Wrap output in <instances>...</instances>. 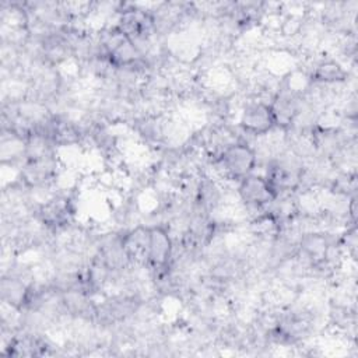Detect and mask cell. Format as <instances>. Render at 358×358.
I'll return each instance as SVG.
<instances>
[{"mask_svg": "<svg viewBox=\"0 0 358 358\" xmlns=\"http://www.w3.org/2000/svg\"><path fill=\"white\" fill-rule=\"evenodd\" d=\"M257 151L246 141H236L221 150L213 159V165L225 178L236 183L253 173L257 168Z\"/></svg>", "mask_w": 358, "mask_h": 358, "instance_id": "1", "label": "cell"}, {"mask_svg": "<svg viewBox=\"0 0 358 358\" xmlns=\"http://www.w3.org/2000/svg\"><path fill=\"white\" fill-rule=\"evenodd\" d=\"M173 241L169 229L162 224L148 227L147 266L157 274H168L173 260Z\"/></svg>", "mask_w": 358, "mask_h": 358, "instance_id": "2", "label": "cell"}, {"mask_svg": "<svg viewBox=\"0 0 358 358\" xmlns=\"http://www.w3.org/2000/svg\"><path fill=\"white\" fill-rule=\"evenodd\" d=\"M236 193L246 207L257 211H266V208L278 199L267 179L263 175H256L255 172L238 182Z\"/></svg>", "mask_w": 358, "mask_h": 358, "instance_id": "3", "label": "cell"}, {"mask_svg": "<svg viewBox=\"0 0 358 358\" xmlns=\"http://www.w3.org/2000/svg\"><path fill=\"white\" fill-rule=\"evenodd\" d=\"M239 127L253 137H263L275 129L271 106L267 102L255 99L246 102L239 116Z\"/></svg>", "mask_w": 358, "mask_h": 358, "instance_id": "4", "label": "cell"}, {"mask_svg": "<svg viewBox=\"0 0 358 358\" xmlns=\"http://www.w3.org/2000/svg\"><path fill=\"white\" fill-rule=\"evenodd\" d=\"M29 284L25 282L20 275L14 274H3L1 277V301L4 305H8L10 308L15 310H22L29 294Z\"/></svg>", "mask_w": 358, "mask_h": 358, "instance_id": "5", "label": "cell"}, {"mask_svg": "<svg viewBox=\"0 0 358 358\" xmlns=\"http://www.w3.org/2000/svg\"><path fill=\"white\" fill-rule=\"evenodd\" d=\"M310 83L336 85L348 80V71L334 59H324L315 64L309 74Z\"/></svg>", "mask_w": 358, "mask_h": 358, "instance_id": "6", "label": "cell"}]
</instances>
